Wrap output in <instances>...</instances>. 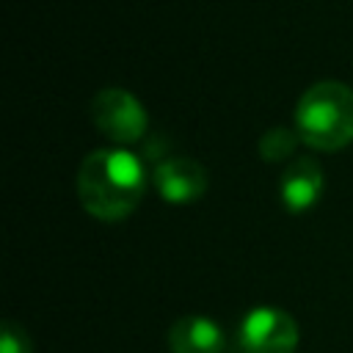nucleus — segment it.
Wrapping results in <instances>:
<instances>
[{"label":"nucleus","mask_w":353,"mask_h":353,"mask_svg":"<svg viewBox=\"0 0 353 353\" xmlns=\"http://www.w3.org/2000/svg\"><path fill=\"white\" fill-rule=\"evenodd\" d=\"M323 196V168L312 157H298L281 171L279 182V199L287 212L301 215L312 210Z\"/></svg>","instance_id":"nucleus-6"},{"label":"nucleus","mask_w":353,"mask_h":353,"mask_svg":"<svg viewBox=\"0 0 353 353\" xmlns=\"http://www.w3.org/2000/svg\"><path fill=\"white\" fill-rule=\"evenodd\" d=\"M168 347L171 353H221L223 331L204 314H188L168 328Z\"/></svg>","instance_id":"nucleus-7"},{"label":"nucleus","mask_w":353,"mask_h":353,"mask_svg":"<svg viewBox=\"0 0 353 353\" xmlns=\"http://www.w3.org/2000/svg\"><path fill=\"white\" fill-rule=\"evenodd\" d=\"M146 165L130 149H97L83 157L77 171V196L88 215L121 221L135 212L146 193Z\"/></svg>","instance_id":"nucleus-1"},{"label":"nucleus","mask_w":353,"mask_h":353,"mask_svg":"<svg viewBox=\"0 0 353 353\" xmlns=\"http://www.w3.org/2000/svg\"><path fill=\"white\" fill-rule=\"evenodd\" d=\"M154 188L171 204L196 201L207 190V171L190 157H168L154 165Z\"/></svg>","instance_id":"nucleus-5"},{"label":"nucleus","mask_w":353,"mask_h":353,"mask_svg":"<svg viewBox=\"0 0 353 353\" xmlns=\"http://www.w3.org/2000/svg\"><path fill=\"white\" fill-rule=\"evenodd\" d=\"M237 339L245 353H292L298 345V325L284 309L256 306L243 317Z\"/></svg>","instance_id":"nucleus-4"},{"label":"nucleus","mask_w":353,"mask_h":353,"mask_svg":"<svg viewBox=\"0 0 353 353\" xmlns=\"http://www.w3.org/2000/svg\"><path fill=\"white\" fill-rule=\"evenodd\" d=\"M295 132L312 149H345L353 141V88L339 80L309 85L295 105Z\"/></svg>","instance_id":"nucleus-2"},{"label":"nucleus","mask_w":353,"mask_h":353,"mask_svg":"<svg viewBox=\"0 0 353 353\" xmlns=\"http://www.w3.org/2000/svg\"><path fill=\"white\" fill-rule=\"evenodd\" d=\"M91 121L94 127L113 143H135L143 138L149 127V116L135 94L124 88H102L91 99Z\"/></svg>","instance_id":"nucleus-3"},{"label":"nucleus","mask_w":353,"mask_h":353,"mask_svg":"<svg viewBox=\"0 0 353 353\" xmlns=\"http://www.w3.org/2000/svg\"><path fill=\"white\" fill-rule=\"evenodd\" d=\"M295 141H301L298 138V132H290V130H284V127H273V130H268L265 135H262V141H259V152H262V157H268V160H284L292 149H295Z\"/></svg>","instance_id":"nucleus-8"},{"label":"nucleus","mask_w":353,"mask_h":353,"mask_svg":"<svg viewBox=\"0 0 353 353\" xmlns=\"http://www.w3.org/2000/svg\"><path fill=\"white\" fill-rule=\"evenodd\" d=\"M0 353H33V345H30L28 331L22 325H17L14 320H6V325H3Z\"/></svg>","instance_id":"nucleus-9"}]
</instances>
